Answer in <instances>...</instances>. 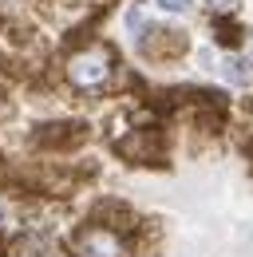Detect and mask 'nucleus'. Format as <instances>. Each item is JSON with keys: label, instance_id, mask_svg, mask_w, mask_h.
<instances>
[{"label": "nucleus", "instance_id": "1", "mask_svg": "<svg viewBox=\"0 0 253 257\" xmlns=\"http://www.w3.org/2000/svg\"><path fill=\"white\" fill-rule=\"evenodd\" d=\"M60 79L75 95L99 99L126 79V67H123V56L115 52V44H107L99 36H83V40L67 44L63 64H60Z\"/></svg>", "mask_w": 253, "mask_h": 257}, {"label": "nucleus", "instance_id": "2", "mask_svg": "<svg viewBox=\"0 0 253 257\" xmlns=\"http://www.w3.org/2000/svg\"><path fill=\"white\" fill-rule=\"evenodd\" d=\"M139 233H126L115 225L87 218L67 233V253L71 257H139Z\"/></svg>", "mask_w": 253, "mask_h": 257}, {"label": "nucleus", "instance_id": "3", "mask_svg": "<svg viewBox=\"0 0 253 257\" xmlns=\"http://www.w3.org/2000/svg\"><path fill=\"white\" fill-rule=\"evenodd\" d=\"M111 147H115L119 159L135 162V166H158V162L166 159V131L158 127V123L131 127L126 135H119Z\"/></svg>", "mask_w": 253, "mask_h": 257}, {"label": "nucleus", "instance_id": "4", "mask_svg": "<svg viewBox=\"0 0 253 257\" xmlns=\"http://www.w3.org/2000/svg\"><path fill=\"white\" fill-rule=\"evenodd\" d=\"M87 123L83 119H52V123H36L32 131V147L36 151H48V155H67V151H79L87 143Z\"/></svg>", "mask_w": 253, "mask_h": 257}, {"label": "nucleus", "instance_id": "5", "mask_svg": "<svg viewBox=\"0 0 253 257\" xmlns=\"http://www.w3.org/2000/svg\"><path fill=\"white\" fill-rule=\"evenodd\" d=\"M214 75H218L229 91H253V64L241 56V48H221Z\"/></svg>", "mask_w": 253, "mask_h": 257}, {"label": "nucleus", "instance_id": "6", "mask_svg": "<svg viewBox=\"0 0 253 257\" xmlns=\"http://www.w3.org/2000/svg\"><path fill=\"white\" fill-rule=\"evenodd\" d=\"M198 4H202L214 20H233V16L241 12V4H245V0H198Z\"/></svg>", "mask_w": 253, "mask_h": 257}, {"label": "nucleus", "instance_id": "7", "mask_svg": "<svg viewBox=\"0 0 253 257\" xmlns=\"http://www.w3.org/2000/svg\"><path fill=\"white\" fill-rule=\"evenodd\" d=\"M151 4H155L162 16H190L198 0H151Z\"/></svg>", "mask_w": 253, "mask_h": 257}, {"label": "nucleus", "instance_id": "8", "mask_svg": "<svg viewBox=\"0 0 253 257\" xmlns=\"http://www.w3.org/2000/svg\"><path fill=\"white\" fill-rule=\"evenodd\" d=\"M237 48H241V56L253 64V28H241V40H237Z\"/></svg>", "mask_w": 253, "mask_h": 257}]
</instances>
